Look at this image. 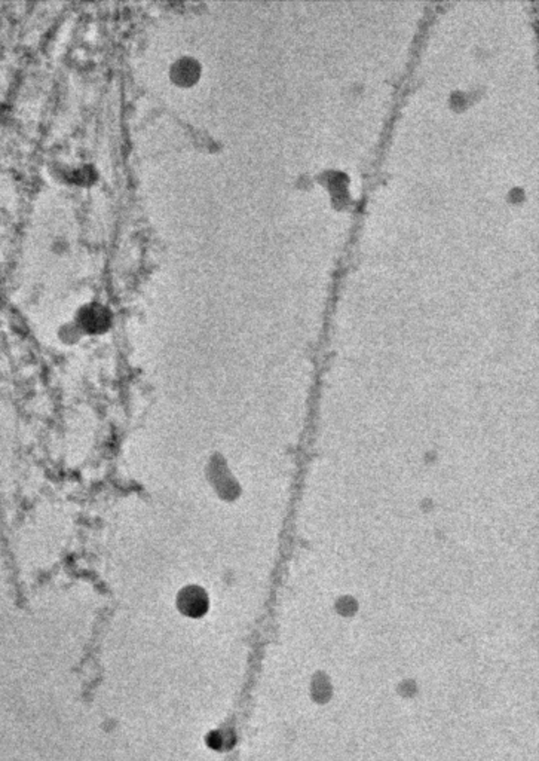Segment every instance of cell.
<instances>
[{"instance_id": "7a4b0ae2", "label": "cell", "mask_w": 539, "mask_h": 761, "mask_svg": "<svg viewBox=\"0 0 539 761\" xmlns=\"http://www.w3.org/2000/svg\"><path fill=\"white\" fill-rule=\"evenodd\" d=\"M81 323L86 330L100 332L109 324V314L99 306L85 308V311L81 315Z\"/></svg>"}, {"instance_id": "6da1fadb", "label": "cell", "mask_w": 539, "mask_h": 761, "mask_svg": "<svg viewBox=\"0 0 539 761\" xmlns=\"http://www.w3.org/2000/svg\"><path fill=\"white\" fill-rule=\"evenodd\" d=\"M179 605L180 609L188 616H198L201 613L205 612V607H207V596L204 592H202L199 588L197 586H189V588H184L180 592V596H179Z\"/></svg>"}, {"instance_id": "3957f363", "label": "cell", "mask_w": 539, "mask_h": 761, "mask_svg": "<svg viewBox=\"0 0 539 761\" xmlns=\"http://www.w3.org/2000/svg\"><path fill=\"white\" fill-rule=\"evenodd\" d=\"M198 75V67L193 61L189 60H180L177 61L173 67L171 77L177 85H189L193 84Z\"/></svg>"}]
</instances>
